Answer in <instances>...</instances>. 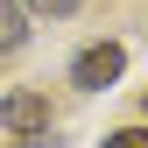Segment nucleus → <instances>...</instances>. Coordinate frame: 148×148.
Segmentation results:
<instances>
[{"instance_id": "f257e3e1", "label": "nucleus", "mask_w": 148, "mask_h": 148, "mask_svg": "<svg viewBox=\"0 0 148 148\" xmlns=\"http://www.w3.org/2000/svg\"><path fill=\"white\" fill-rule=\"evenodd\" d=\"M120 71H127L120 42H92V49H78V64H71V85L78 92H106V85H120Z\"/></svg>"}, {"instance_id": "f03ea898", "label": "nucleus", "mask_w": 148, "mask_h": 148, "mask_svg": "<svg viewBox=\"0 0 148 148\" xmlns=\"http://www.w3.org/2000/svg\"><path fill=\"white\" fill-rule=\"evenodd\" d=\"M0 120H7V134H42L49 127V99L42 92H7L0 99Z\"/></svg>"}, {"instance_id": "7ed1b4c3", "label": "nucleus", "mask_w": 148, "mask_h": 148, "mask_svg": "<svg viewBox=\"0 0 148 148\" xmlns=\"http://www.w3.org/2000/svg\"><path fill=\"white\" fill-rule=\"evenodd\" d=\"M21 42H28V14H21V0H0V57H14Z\"/></svg>"}, {"instance_id": "20e7f679", "label": "nucleus", "mask_w": 148, "mask_h": 148, "mask_svg": "<svg viewBox=\"0 0 148 148\" xmlns=\"http://www.w3.org/2000/svg\"><path fill=\"white\" fill-rule=\"evenodd\" d=\"M85 0H21V14H49V21H71Z\"/></svg>"}, {"instance_id": "39448f33", "label": "nucleus", "mask_w": 148, "mask_h": 148, "mask_svg": "<svg viewBox=\"0 0 148 148\" xmlns=\"http://www.w3.org/2000/svg\"><path fill=\"white\" fill-rule=\"evenodd\" d=\"M106 148H148V127H120V134H106Z\"/></svg>"}, {"instance_id": "423d86ee", "label": "nucleus", "mask_w": 148, "mask_h": 148, "mask_svg": "<svg viewBox=\"0 0 148 148\" xmlns=\"http://www.w3.org/2000/svg\"><path fill=\"white\" fill-rule=\"evenodd\" d=\"M141 106H148V99H141Z\"/></svg>"}]
</instances>
